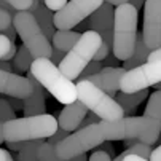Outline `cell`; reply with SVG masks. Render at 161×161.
I'll return each instance as SVG.
<instances>
[{
	"instance_id": "obj_1",
	"label": "cell",
	"mask_w": 161,
	"mask_h": 161,
	"mask_svg": "<svg viewBox=\"0 0 161 161\" xmlns=\"http://www.w3.org/2000/svg\"><path fill=\"white\" fill-rule=\"evenodd\" d=\"M105 141H136L153 145L161 134V123L148 117H123L117 121H101Z\"/></svg>"
},
{
	"instance_id": "obj_47",
	"label": "cell",
	"mask_w": 161,
	"mask_h": 161,
	"mask_svg": "<svg viewBox=\"0 0 161 161\" xmlns=\"http://www.w3.org/2000/svg\"><path fill=\"white\" fill-rule=\"evenodd\" d=\"M101 150L110 155V152H112V145H110V141H105V142L102 144V148H101Z\"/></svg>"
},
{
	"instance_id": "obj_2",
	"label": "cell",
	"mask_w": 161,
	"mask_h": 161,
	"mask_svg": "<svg viewBox=\"0 0 161 161\" xmlns=\"http://www.w3.org/2000/svg\"><path fill=\"white\" fill-rule=\"evenodd\" d=\"M29 72L62 105H69L77 101V85L72 80H69L59 70V67L51 62V59H34Z\"/></svg>"
},
{
	"instance_id": "obj_45",
	"label": "cell",
	"mask_w": 161,
	"mask_h": 161,
	"mask_svg": "<svg viewBox=\"0 0 161 161\" xmlns=\"http://www.w3.org/2000/svg\"><path fill=\"white\" fill-rule=\"evenodd\" d=\"M129 3H131L132 7H136L137 10H139L142 5H145V0H129Z\"/></svg>"
},
{
	"instance_id": "obj_22",
	"label": "cell",
	"mask_w": 161,
	"mask_h": 161,
	"mask_svg": "<svg viewBox=\"0 0 161 161\" xmlns=\"http://www.w3.org/2000/svg\"><path fill=\"white\" fill-rule=\"evenodd\" d=\"M144 117L153 118L161 123V89L155 91L153 94L148 96V102L144 112Z\"/></svg>"
},
{
	"instance_id": "obj_27",
	"label": "cell",
	"mask_w": 161,
	"mask_h": 161,
	"mask_svg": "<svg viewBox=\"0 0 161 161\" xmlns=\"http://www.w3.org/2000/svg\"><path fill=\"white\" fill-rule=\"evenodd\" d=\"M5 2L10 3L16 11H31L35 0H5Z\"/></svg>"
},
{
	"instance_id": "obj_16",
	"label": "cell",
	"mask_w": 161,
	"mask_h": 161,
	"mask_svg": "<svg viewBox=\"0 0 161 161\" xmlns=\"http://www.w3.org/2000/svg\"><path fill=\"white\" fill-rule=\"evenodd\" d=\"M34 86V93L31 97H27L24 101V115L26 117H34V115H43L47 113V104H45V94H43V86L31 75L29 72V77H27Z\"/></svg>"
},
{
	"instance_id": "obj_15",
	"label": "cell",
	"mask_w": 161,
	"mask_h": 161,
	"mask_svg": "<svg viewBox=\"0 0 161 161\" xmlns=\"http://www.w3.org/2000/svg\"><path fill=\"white\" fill-rule=\"evenodd\" d=\"M86 115H88V107L77 99L72 104L64 105V108L59 113L58 125L61 129L67 132H75L77 129H80V125L86 118Z\"/></svg>"
},
{
	"instance_id": "obj_31",
	"label": "cell",
	"mask_w": 161,
	"mask_h": 161,
	"mask_svg": "<svg viewBox=\"0 0 161 161\" xmlns=\"http://www.w3.org/2000/svg\"><path fill=\"white\" fill-rule=\"evenodd\" d=\"M67 136H69V132L59 128V129H58V131H56V132H54V134H53L51 137H50V139H48L47 142H50V144H53V145H56L58 142H61V141H64V139H65V137H67Z\"/></svg>"
},
{
	"instance_id": "obj_4",
	"label": "cell",
	"mask_w": 161,
	"mask_h": 161,
	"mask_svg": "<svg viewBox=\"0 0 161 161\" xmlns=\"http://www.w3.org/2000/svg\"><path fill=\"white\" fill-rule=\"evenodd\" d=\"M137 8L131 3H125L115 8L113 21V50L118 61H128L132 58L137 42Z\"/></svg>"
},
{
	"instance_id": "obj_49",
	"label": "cell",
	"mask_w": 161,
	"mask_h": 161,
	"mask_svg": "<svg viewBox=\"0 0 161 161\" xmlns=\"http://www.w3.org/2000/svg\"><path fill=\"white\" fill-rule=\"evenodd\" d=\"M70 161H89V159L86 158V155H80V156H77V158H74Z\"/></svg>"
},
{
	"instance_id": "obj_11",
	"label": "cell",
	"mask_w": 161,
	"mask_h": 161,
	"mask_svg": "<svg viewBox=\"0 0 161 161\" xmlns=\"http://www.w3.org/2000/svg\"><path fill=\"white\" fill-rule=\"evenodd\" d=\"M142 35L152 51L161 48V0H145Z\"/></svg>"
},
{
	"instance_id": "obj_40",
	"label": "cell",
	"mask_w": 161,
	"mask_h": 161,
	"mask_svg": "<svg viewBox=\"0 0 161 161\" xmlns=\"http://www.w3.org/2000/svg\"><path fill=\"white\" fill-rule=\"evenodd\" d=\"M150 161H161V145H159V147H156L155 150H152Z\"/></svg>"
},
{
	"instance_id": "obj_13",
	"label": "cell",
	"mask_w": 161,
	"mask_h": 161,
	"mask_svg": "<svg viewBox=\"0 0 161 161\" xmlns=\"http://www.w3.org/2000/svg\"><path fill=\"white\" fill-rule=\"evenodd\" d=\"M34 93V86L29 78L19 74L0 70V94H7L14 99L26 101Z\"/></svg>"
},
{
	"instance_id": "obj_28",
	"label": "cell",
	"mask_w": 161,
	"mask_h": 161,
	"mask_svg": "<svg viewBox=\"0 0 161 161\" xmlns=\"http://www.w3.org/2000/svg\"><path fill=\"white\" fill-rule=\"evenodd\" d=\"M13 19H14V16L11 13H8L5 10H0V34L13 26Z\"/></svg>"
},
{
	"instance_id": "obj_39",
	"label": "cell",
	"mask_w": 161,
	"mask_h": 161,
	"mask_svg": "<svg viewBox=\"0 0 161 161\" xmlns=\"http://www.w3.org/2000/svg\"><path fill=\"white\" fill-rule=\"evenodd\" d=\"M8 145L10 150H14V152H21V148L26 145V142H5Z\"/></svg>"
},
{
	"instance_id": "obj_37",
	"label": "cell",
	"mask_w": 161,
	"mask_h": 161,
	"mask_svg": "<svg viewBox=\"0 0 161 161\" xmlns=\"http://www.w3.org/2000/svg\"><path fill=\"white\" fill-rule=\"evenodd\" d=\"M0 10H5V11L11 13L13 16H16V13H18V11H16V10H14L10 3H7V2H5V0H0Z\"/></svg>"
},
{
	"instance_id": "obj_8",
	"label": "cell",
	"mask_w": 161,
	"mask_h": 161,
	"mask_svg": "<svg viewBox=\"0 0 161 161\" xmlns=\"http://www.w3.org/2000/svg\"><path fill=\"white\" fill-rule=\"evenodd\" d=\"M13 26L22 40V45H26V48L31 51L34 59L40 58H51L53 48L51 43L47 38V35L43 34L40 29L38 22L35 21V16L29 11H18L14 19H13Z\"/></svg>"
},
{
	"instance_id": "obj_43",
	"label": "cell",
	"mask_w": 161,
	"mask_h": 161,
	"mask_svg": "<svg viewBox=\"0 0 161 161\" xmlns=\"http://www.w3.org/2000/svg\"><path fill=\"white\" fill-rule=\"evenodd\" d=\"M107 3H110V5H113L115 8L117 7H120V5H125V3H129V0H105Z\"/></svg>"
},
{
	"instance_id": "obj_46",
	"label": "cell",
	"mask_w": 161,
	"mask_h": 161,
	"mask_svg": "<svg viewBox=\"0 0 161 161\" xmlns=\"http://www.w3.org/2000/svg\"><path fill=\"white\" fill-rule=\"evenodd\" d=\"M8 156H10L8 150H5V148L0 147V161H7V159H8Z\"/></svg>"
},
{
	"instance_id": "obj_32",
	"label": "cell",
	"mask_w": 161,
	"mask_h": 161,
	"mask_svg": "<svg viewBox=\"0 0 161 161\" xmlns=\"http://www.w3.org/2000/svg\"><path fill=\"white\" fill-rule=\"evenodd\" d=\"M112 53V50L107 47V45L105 43H102L101 45V47H99V50H97V53H96V56H94V61H99V62H102L108 54Z\"/></svg>"
},
{
	"instance_id": "obj_7",
	"label": "cell",
	"mask_w": 161,
	"mask_h": 161,
	"mask_svg": "<svg viewBox=\"0 0 161 161\" xmlns=\"http://www.w3.org/2000/svg\"><path fill=\"white\" fill-rule=\"evenodd\" d=\"M105 142V136L99 123L80 128L75 132L69 134L64 141L54 145L58 156L62 161H70L80 155H85L91 148H96Z\"/></svg>"
},
{
	"instance_id": "obj_34",
	"label": "cell",
	"mask_w": 161,
	"mask_h": 161,
	"mask_svg": "<svg viewBox=\"0 0 161 161\" xmlns=\"http://www.w3.org/2000/svg\"><path fill=\"white\" fill-rule=\"evenodd\" d=\"M65 54H67L65 51H61V50L53 48V53H51V58H50V59H51V62H53V64L59 65V64H61V61L65 58Z\"/></svg>"
},
{
	"instance_id": "obj_42",
	"label": "cell",
	"mask_w": 161,
	"mask_h": 161,
	"mask_svg": "<svg viewBox=\"0 0 161 161\" xmlns=\"http://www.w3.org/2000/svg\"><path fill=\"white\" fill-rule=\"evenodd\" d=\"M148 61H161V48L158 50H153L148 56Z\"/></svg>"
},
{
	"instance_id": "obj_19",
	"label": "cell",
	"mask_w": 161,
	"mask_h": 161,
	"mask_svg": "<svg viewBox=\"0 0 161 161\" xmlns=\"http://www.w3.org/2000/svg\"><path fill=\"white\" fill-rule=\"evenodd\" d=\"M80 37H81V34L74 32V31H56V34H54V37L51 40L53 42V48L69 53L77 45Z\"/></svg>"
},
{
	"instance_id": "obj_14",
	"label": "cell",
	"mask_w": 161,
	"mask_h": 161,
	"mask_svg": "<svg viewBox=\"0 0 161 161\" xmlns=\"http://www.w3.org/2000/svg\"><path fill=\"white\" fill-rule=\"evenodd\" d=\"M125 72L126 70L123 67H104L99 74L89 77L88 80L93 85H96L99 89L105 91L108 96L115 97L120 91V81H121Z\"/></svg>"
},
{
	"instance_id": "obj_3",
	"label": "cell",
	"mask_w": 161,
	"mask_h": 161,
	"mask_svg": "<svg viewBox=\"0 0 161 161\" xmlns=\"http://www.w3.org/2000/svg\"><path fill=\"white\" fill-rule=\"evenodd\" d=\"M59 129L58 120L53 115L43 113L34 115V117L14 118L3 125L5 142H29L50 139V137Z\"/></svg>"
},
{
	"instance_id": "obj_23",
	"label": "cell",
	"mask_w": 161,
	"mask_h": 161,
	"mask_svg": "<svg viewBox=\"0 0 161 161\" xmlns=\"http://www.w3.org/2000/svg\"><path fill=\"white\" fill-rule=\"evenodd\" d=\"M45 141H29L26 142V145L21 148V152H18V158L16 161H38V148Z\"/></svg>"
},
{
	"instance_id": "obj_18",
	"label": "cell",
	"mask_w": 161,
	"mask_h": 161,
	"mask_svg": "<svg viewBox=\"0 0 161 161\" xmlns=\"http://www.w3.org/2000/svg\"><path fill=\"white\" fill-rule=\"evenodd\" d=\"M150 53H152V50L145 45L142 32H139V34H137V42H136L134 54H132L131 59H128V61L123 62V69H125V70H131V69H134V67H139V65L145 64L148 61Z\"/></svg>"
},
{
	"instance_id": "obj_33",
	"label": "cell",
	"mask_w": 161,
	"mask_h": 161,
	"mask_svg": "<svg viewBox=\"0 0 161 161\" xmlns=\"http://www.w3.org/2000/svg\"><path fill=\"white\" fill-rule=\"evenodd\" d=\"M89 161H112V158H110L108 153L99 150V152H94L93 155L89 156Z\"/></svg>"
},
{
	"instance_id": "obj_36",
	"label": "cell",
	"mask_w": 161,
	"mask_h": 161,
	"mask_svg": "<svg viewBox=\"0 0 161 161\" xmlns=\"http://www.w3.org/2000/svg\"><path fill=\"white\" fill-rule=\"evenodd\" d=\"M2 34H3V35H5L7 38H10V40L13 42V43H14V38H16V35H18V32H16V29H14V26H11V27H8V29H7V31H3Z\"/></svg>"
},
{
	"instance_id": "obj_25",
	"label": "cell",
	"mask_w": 161,
	"mask_h": 161,
	"mask_svg": "<svg viewBox=\"0 0 161 161\" xmlns=\"http://www.w3.org/2000/svg\"><path fill=\"white\" fill-rule=\"evenodd\" d=\"M14 120V110L13 107L10 105V102L7 99H2L0 97V123H8Z\"/></svg>"
},
{
	"instance_id": "obj_21",
	"label": "cell",
	"mask_w": 161,
	"mask_h": 161,
	"mask_svg": "<svg viewBox=\"0 0 161 161\" xmlns=\"http://www.w3.org/2000/svg\"><path fill=\"white\" fill-rule=\"evenodd\" d=\"M32 62H34V56L26 48V45H21V47L18 48V51H16L14 59H13V67L18 72H26V70H31Z\"/></svg>"
},
{
	"instance_id": "obj_6",
	"label": "cell",
	"mask_w": 161,
	"mask_h": 161,
	"mask_svg": "<svg viewBox=\"0 0 161 161\" xmlns=\"http://www.w3.org/2000/svg\"><path fill=\"white\" fill-rule=\"evenodd\" d=\"M77 99L83 102L89 112L101 118V121H117L125 117V110L117 99L99 89L89 80L77 81Z\"/></svg>"
},
{
	"instance_id": "obj_9",
	"label": "cell",
	"mask_w": 161,
	"mask_h": 161,
	"mask_svg": "<svg viewBox=\"0 0 161 161\" xmlns=\"http://www.w3.org/2000/svg\"><path fill=\"white\" fill-rule=\"evenodd\" d=\"M159 83H161V61H147L145 64L125 72L120 81V91L126 94H132Z\"/></svg>"
},
{
	"instance_id": "obj_10",
	"label": "cell",
	"mask_w": 161,
	"mask_h": 161,
	"mask_svg": "<svg viewBox=\"0 0 161 161\" xmlns=\"http://www.w3.org/2000/svg\"><path fill=\"white\" fill-rule=\"evenodd\" d=\"M105 0H69L59 11L54 13V27L58 31H72L89 18Z\"/></svg>"
},
{
	"instance_id": "obj_20",
	"label": "cell",
	"mask_w": 161,
	"mask_h": 161,
	"mask_svg": "<svg viewBox=\"0 0 161 161\" xmlns=\"http://www.w3.org/2000/svg\"><path fill=\"white\" fill-rule=\"evenodd\" d=\"M147 97H148L147 89H142V91H139V93H132V94L120 93V94H117V102L121 105L125 113H132Z\"/></svg>"
},
{
	"instance_id": "obj_35",
	"label": "cell",
	"mask_w": 161,
	"mask_h": 161,
	"mask_svg": "<svg viewBox=\"0 0 161 161\" xmlns=\"http://www.w3.org/2000/svg\"><path fill=\"white\" fill-rule=\"evenodd\" d=\"M102 64H104V65H107V67H117L115 64H118V59L115 58V54H113V53H110V54L102 61Z\"/></svg>"
},
{
	"instance_id": "obj_30",
	"label": "cell",
	"mask_w": 161,
	"mask_h": 161,
	"mask_svg": "<svg viewBox=\"0 0 161 161\" xmlns=\"http://www.w3.org/2000/svg\"><path fill=\"white\" fill-rule=\"evenodd\" d=\"M45 2V5H47L51 11H59L61 8H64V5L69 2V0H43Z\"/></svg>"
},
{
	"instance_id": "obj_48",
	"label": "cell",
	"mask_w": 161,
	"mask_h": 161,
	"mask_svg": "<svg viewBox=\"0 0 161 161\" xmlns=\"http://www.w3.org/2000/svg\"><path fill=\"white\" fill-rule=\"evenodd\" d=\"M5 144V136H3V123H0V145Z\"/></svg>"
},
{
	"instance_id": "obj_29",
	"label": "cell",
	"mask_w": 161,
	"mask_h": 161,
	"mask_svg": "<svg viewBox=\"0 0 161 161\" xmlns=\"http://www.w3.org/2000/svg\"><path fill=\"white\" fill-rule=\"evenodd\" d=\"M11 40L10 38H7L3 34H0V61L3 59V56L10 51V48H11Z\"/></svg>"
},
{
	"instance_id": "obj_38",
	"label": "cell",
	"mask_w": 161,
	"mask_h": 161,
	"mask_svg": "<svg viewBox=\"0 0 161 161\" xmlns=\"http://www.w3.org/2000/svg\"><path fill=\"white\" fill-rule=\"evenodd\" d=\"M16 51H18L16 45H14V43H11V48H10V51H8V53L3 56V59H2V61H7V62H8L10 59H14V56H16Z\"/></svg>"
},
{
	"instance_id": "obj_50",
	"label": "cell",
	"mask_w": 161,
	"mask_h": 161,
	"mask_svg": "<svg viewBox=\"0 0 161 161\" xmlns=\"http://www.w3.org/2000/svg\"><path fill=\"white\" fill-rule=\"evenodd\" d=\"M7 161H14V159H13V158H11V155H10V156H8V159H7Z\"/></svg>"
},
{
	"instance_id": "obj_44",
	"label": "cell",
	"mask_w": 161,
	"mask_h": 161,
	"mask_svg": "<svg viewBox=\"0 0 161 161\" xmlns=\"http://www.w3.org/2000/svg\"><path fill=\"white\" fill-rule=\"evenodd\" d=\"M0 70H5V72H11V64L7 61H0Z\"/></svg>"
},
{
	"instance_id": "obj_17",
	"label": "cell",
	"mask_w": 161,
	"mask_h": 161,
	"mask_svg": "<svg viewBox=\"0 0 161 161\" xmlns=\"http://www.w3.org/2000/svg\"><path fill=\"white\" fill-rule=\"evenodd\" d=\"M34 16H35V21L38 22L40 29L43 31V34L47 35L48 40H53L56 31H54V13L45 5V2L42 0L38 8L34 11Z\"/></svg>"
},
{
	"instance_id": "obj_5",
	"label": "cell",
	"mask_w": 161,
	"mask_h": 161,
	"mask_svg": "<svg viewBox=\"0 0 161 161\" xmlns=\"http://www.w3.org/2000/svg\"><path fill=\"white\" fill-rule=\"evenodd\" d=\"M102 45V38L94 31H85L77 42L75 47L65 54V58L58 65L59 70L69 78V80H77L80 78L81 72L86 69L89 62L94 61V56Z\"/></svg>"
},
{
	"instance_id": "obj_12",
	"label": "cell",
	"mask_w": 161,
	"mask_h": 161,
	"mask_svg": "<svg viewBox=\"0 0 161 161\" xmlns=\"http://www.w3.org/2000/svg\"><path fill=\"white\" fill-rule=\"evenodd\" d=\"M113 21L115 10L113 5L104 2L88 19V31H94L101 35L102 43H105L110 50H113Z\"/></svg>"
},
{
	"instance_id": "obj_24",
	"label": "cell",
	"mask_w": 161,
	"mask_h": 161,
	"mask_svg": "<svg viewBox=\"0 0 161 161\" xmlns=\"http://www.w3.org/2000/svg\"><path fill=\"white\" fill-rule=\"evenodd\" d=\"M38 161H62V159L58 156L53 144L43 142L38 148Z\"/></svg>"
},
{
	"instance_id": "obj_26",
	"label": "cell",
	"mask_w": 161,
	"mask_h": 161,
	"mask_svg": "<svg viewBox=\"0 0 161 161\" xmlns=\"http://www.w3.org/2000/svg\"><path fill=\"white\" fill-rule=\"evenodd\" d=\"M102 69H104V64H102V62H99V61H93V62H89V64L86 65V69L81 72L80 80H88L89 77H93V75L99 74V72L102 70Z\"/></svg>"
},
{
	"instance_id": "obj_41",
	"label": "cell",
	"mask_w": 161,
	"mask_h": 161,
	"mask_svg": "<svg viewBox=\"0 0 161 161\" xmlns=\"http://www.w3.org/2000/svg\"><path fill=\"white\" fill-rule=\"evenodd\" d=\"M10 102V105L13 107V110H19V108H24V104L21 102V99H11V101H8Z\"/></svg>"
}]
</instances>
